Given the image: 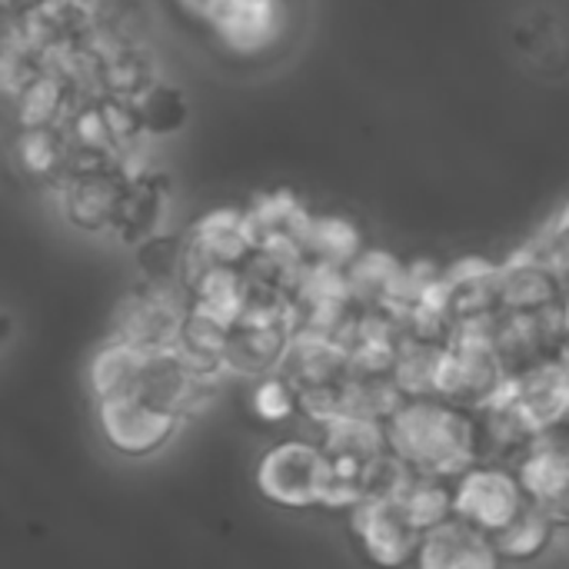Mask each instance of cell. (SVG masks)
<instances>
[{"mask_svg": "<svg viewBox=\"0 0 569 569\" xmlns=\"http://www.w3.org/2000/svg\"><path fill=\"white\" fill-rule=\"evenodd\" d=\"M140 357L143 350L123 343V340H107L90 367H87V383H90V397L93 403L100 400H117V397H130L133 383H137V370H140Z\"/></svg>", "mask_w": 569, "mask_h": 569, "instance_id": "cell-23", "label": "cell"}, {"mask_svg": "<svg viewBox=\"0 0 569 569\" xmlns=\"http://www.w3.org/2000/svg\"><path fill=\"white\" fill-rule=\"evenodd\" d=\"M77 100L80 97L73 93V87L63 77H57L50 70H40L13 97V113H17L20 130H30V127H63V120L70 117Z\"/></svg>", "mask_w": 569, "mask_h": 569, "instance_id": "cell-19", "label": "cell"}, {"mask_svg": "<svg viewBox=\"0 0 569 569\" xmlns=\"http://www.w3.org/2000/svg\"><path fill=\"white\" fill-rule=\"evenodd\" d=\"M257 490L267 503L287 513H317L327 500L330 460L320 440L283 437L267 447L257 463Z\"/></svg>", "mask_w": 569, "mask_h": 569, "instance_id": "cell-2", "label": "cell"}, {"mask_svg": "<svg viewBox=\"0 0 569 569\" xmlns=\"http://www.w3.org/2000/svg\"><path fill=\"white\" fill-rule=\"evenodd\" d=\"M250 410L270 423V427H280V423H290L293 417H300V397L293 390V383L277 370V373H267L253 383L250 390Z\"/></svg>", "mask_w": 569, "mask_h": 569, "instance_id": "cell-26", "label": "cell"}, {"mask_svg": "<svg viewBox=\"0 0 569 569\" xmlns=\"http://www.w3.org/2000/svg\"><path fill=\"white\" fill-rule=\"evenodd\" d=\"M530 247L567 280L569 287V203L540 230V237Z\"/></svg>", "mask_w": 569, "mask_h": 569, "instance_id": "cell-27", "label": "cell"}, {"mask_svg": "<svg viewBox=\"0 0 569 569\" xmlns=\"http://www.w3.org/2000/svg\"><path fill=\"white\" fill-rule=\"evenodd\" d=\"M477 417H480V437H483V460L487 463L517 467L543 440V430L523 410V403L510 393V387L503 397H497L493 403L477 410Z\"/></svg>", "mask_w": 569, "mask_h": 569, "instance_id": "cell-14", "label": "cell"}, {"mask_svg": "<svg viewBox=\"0 0 569 569\" xmlns=\"http://www.w3.org/2000/svg\"><path fill=\"white\" fill-rule=\"evenodd\" d=\"M363 233L353 220L337 217V213H313V223L303 240L307 263L317 267H333V270H350V263L363 253Z\"/></svg>", "mask_w": 569, "mask_h": 569, "instance_id": "cell-20", "label": "cell"}, {"mask_svg": "<svg viewBox=\"0 0 569 569\" xmlns=\"http://www.w3.org/2000/svg\"><path fill=\"white\" fill-rule=\"evenodd\" d=\"M133 103H137V113H140L147 140H170L190 120L187 93L173 80H163V77H157Z\"/></svg>", "mask_w": 569, "mask_h": 569, "instance_id": "cell-24", "label": "cell"}, {"mask_svg": "<svg viewBox=\"0 0 569 569\" xmlns=\"http://www.w3.org/2000/svg\"><path fill=\"white\" fill-rule=\"evenodd\" d=\"M247 220H250V230H253L257 253L307 263L303 240H307V230L313 223V213L293 193L280 190V193L257 197L253 207L247 210Z\"/></svg>", "mask_w": 569, "mask_h": 569, "instance_id": "cell-12", "label": "cell"}, {"mask_svg": "<svg viewBox=\"0 0 569 569\" xmlns=\"http://www.w3.org/2000/svg\"><path fill=\"white\" fill-rule=\"evenodd\" d=\"M510 387V370L493 347V333H457L443 350L433 397L467 410H483Z\"/></svg>", "mask_w": 569, "mask_h": 569, "instance_id": "cell-3", "label": "cell"}, {"mask_svg": "<svg viewBox=\"0 0 569 569\" xmlns=\"http://www.w3.org/2000/svg\"><path fill=\"white\" fill-rule=\"evenodd\" d=\"M353 550L370 569H413L423 533L393 497H367L347 513Z\"/></svg>", "mask_w": 569, "mask_h": 569, "instance_id": "cell-4", "label": "cell"}, {"mask_svg": "<svg viewBox=\"0 0 569 569\" xmlns=\"http://www.w3.org/2000/svg\"><path fill=\"white\" fill-rule=\"evenodd\" d=\"M500 300L503 317H540L567 303L569 287L533 247H523L500 263Z\"/></svg>", "mask_w": 569, "mask_h": 569, "instance_id": "cell-10", "label": "cell"}, {"mask_svg": "<svg viewBox=\"0 0 569 569\" xmlns=\"http://www.w3.org/2000/svg\"><path fill=\"white\" fill-rule=\"evenodd\" d=\"M153 80H157V73L137 47H123L120 53L107 57V63H103V97L137 100Z\"/></svg>", "mask_w": 569, "mask_h": 569, "instance_id": "cell-25", "label": "cell"}, {"mask_svg": "<svg viewBox=\"0 0 569 569\" xmlns=\"http://www.w3.org/2000/svg\"><path fill=\"white\" fill-rule=\"evenodd\" d=\"M530 507V493L507 463H477L463 477H457V520L500 537L523 510Z\"/></svg>", "mask_w": 569, "mask_h": 569, "instance_id": "cell-6", "label": "cell"}, {"mask_svg": "<svg viewBox=\"0 0 569 569\" xmlns=\"http://www.w3.org/2000/svg\"><path fill=\"white\" fill-rule=\"evenodd\" d=\"M210 27L230 53L257 57L280 43L290 27V10L287 0H220Z\"/></svg>", "mask_w": 569, "mask_h": 569, "instance_id": "cell-9", "label": "cell"}, {"mask_svg": "<svg viewBox=\"0 0 569 569\" xmlns=\"http://www.w3.org/2000/svg\"><path fill=\"white\" fill-rule=\"evenodd\" d=\"M510 393L537 420L543 433L569 427V367L563 360H543L510 380Z\"/></svg>", "mask_w": 569, "mask_h": 569, "instance_id": "cell-17", "label": "cell"}, {"mask_svg": "<svg viewBox=\"0 0 569 569\" xmlns=\"http://www.w3.org/2000/svg\"><path fill=\"white\" fill-rule=\"evenodd\" d=\"M413 569H507L497 540L463 520H450L427 533Z\"/></svg>", "mask_w": 569, "mask_h": 569, "instance_id": "cell-15", "label": "cell"}, {"mask_svg": "<svg viewBox=\"0 0 569 569\" xmlns=\"http://www.w3.org/2000/svg\"><path fill=\"white\" fill-rule=\"evenodd\" d=\"M190 300L180 290L137 287L117 307L113 340H123L137 350H173L187 320Z\"/></svg>", "mask_w": 569, "mask_h": 569, "instance_id": "cell-7", "label": "cell"}, {"mask_svg": "<svg viewBox=\"0 0 569 569\" xmlns=\"http://www.w3.org/2000/svg\"><path fill=\"white\" fill-rule=\"evenodd\" d=\"M187 247H190L187 283H190V277L200 267H233V270H247V263L257 257V243H253V230H250L247 210H233V207H220V210L203 213L190 227Z\"/></svg>", "mask_w": 569, "mask_h": 569, "instance_id": "cell-11", "label": "cell"}, {"mask_svg": "<svg viewBox=\"0 0 569 569\" xmlns=\"http://www.w3.org/2000/svg\"><path fill=\"white\" fill-rule=\"evenodd\" d=\"M13 160L17 167L37 183H57L67 173L70 143L60 127H30L17 130L13 137Z\"/></svg>", "mask_w": 569, "mask_h": 569, "instance_id": "cell-21", "label": "cell"}, {"mask_svg": "<svg viewBox=\"0 0 569 569\" xmlns=\"http://www.w3.org/2000/svg\"><path fill=\"white\" fill-rule=\"evenodd\" d=\"M517 473L533 503L569 520V427L543 433V440L517 463Z\"/></svg>", "mask_w": 569, "mask_h": 569, "instance_id": "cell-16", "label": "cell"}, {"mask_svg": "<svg viewBox=\"0 0 569 569\" xmlns=\"http://www.w3.org/2000/svg\"><path fill=\"white\" fill-rule=\"evenodd\" d=\"M170 217V177L157 167L147 173L127 180V193L113 223V240L127 250H137L140 243L167 233L163 223Z\"/></svg>", "mask_w": 569, "mask_h": 569, "instance_id": "cell-13", "label": "cell"}, {"mask_svg": "<svg viewBox=\"0 0 569 569\" xmlns=\"http://www.w3.org/2000/svg\"><path fill=\"white\" fill-rule=\"evenodd\" d=\"M97 433L103 443L123 460H150L173 443L180 427L187 423L183 413L157 407L140 397H117L93 403Z\"/></svg>", "mask_w": 569, "mask_h": 569, "instance_id": "cell-5", "label": "cell"}, {"mask_svg": "<svg viewBox=\"0 0 569 569\" xmlns=\"http://www.w3.org/2000/svg\"><path fill=\"white\" fill-rule=\"evenodd\" d=\"M390 447L417 473L457 480L483 463V437L477 410L443 397H413L387 423Z\"/></svg>", "mask_w": 569, "mask_h": 569, "instance_id": "cell-1", "label": "cell"}, {"mask_svg": "<svg viewBox=\"0 0 569 569\" xmlns=\"http://www.w3.org/2000/svg\"><path fill=\"white\" fill-rule=\"evenodd\" d=\"M57 187V207L60 217L87 237H110L123 193H127V177L120 170H103V173H77L63 177L53 183Z\"/></svg>", "mask_w": 569, "mask_h": 569, "instance_id": "cell-8", "label": "cell"}, {"mask_svg": "<svg viewBox=\"0 0 569 569\" xmlns=\"http://www.w3.org/2000/svg\"><path fill=\"white\" fill-rule=\"evenodd\" d=\"M563 530H567V517L530 500V507L493 540H497V550L507 560V567H530L553 550V543L560 540Z\"/></svg>", "mask_w": 569, "mask_h": 569, "instance_id": "cell-18", "label": "cell"}, {"mask_svg": "<svg viewBox=\"0 0 569 569\" xmlns=\"http://www.w3.org/2000/svg\"><path fill=\"white\" fill-rule=\"evenodd\" d=\"M567 533H569V520H567Z\"/></svg>", "mask_w": 569, "mask_h": 569, "instance_id": "cell-29", "label": "cell"}, {"mask_svg": "<svg viewBox=\"0 0 569 569\" xmlns=\"http://www.w3.org/2000/svg\"><path fill=\"white\" fill-rule=\"evenodd\" d=\"M397 500H400V507L407 510V517L417 523V530L423 537L440 530L443 523L457 520V480L413 473Z\"/></svg>", "mask_w": 569, "mask_h": 569, "instance_id": "cell-22", "label": "cell"}, {"mask_svg": "<svg viewBox=\"0 0 569 569\" xmlns=\"http://www.w3.org/2000/svg\"><path fill=\"white\" fill-rule=\"evenodd\" d=\"M190 17H197V20H213V13H217V7H220V0H177Z\"/></svg>", "mask_w": 569, "mask_h": 569, "instance_id": "cell-28", "label": "cell"}]
</instances>
